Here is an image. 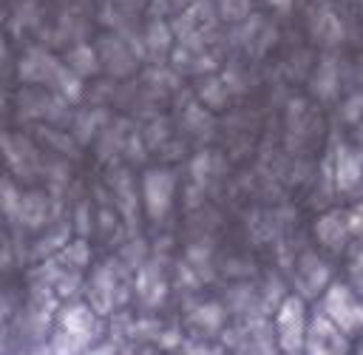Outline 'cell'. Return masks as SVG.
Listing matches in <instances>:
<instances>
[{
    "instance_id": "cell-1",
    "label": "cell",
    "mask_w": 363,
    "mask_h": 355,
    "mask_svg": "<svg viewBox=\"0 0 363 355\" xmlns=\"http://www.w3.org/2000/svg\"><path fill=\"white\" fill-rule=\"evenodd\" d=\"M174 34L167 29L165 20H154L148 29H145V45H148L151 52H167V45H171Z\"/></svg>"
},
{
    "instance_id": "cell-2",
    "label": "cell",
    "mask_w": 363,
    "mask_h": 355,
    "mask_svg": "<svg viewBox=\"0 0 363 355\" xmlns=\"http://www.w3.org/2000/svg\"><path fill=\"white\" fill-rule=\"evenodd\" d=\"M68 63H71V71H77V74H94L96 71V54L91 45H74L68 52Z\"/></svg>"
},
{
    "instance_id": "cell-3",
    "label": "cell",
    "mask_w": 363,
    "mask_h": 355,
    "mask_svg": "<svg viewBox=\"0 0 363 355\" xmlns=\"http://www.w3.org/2000/svg\"><path fill=\"white\" fill-rule=\"evenodd\" d=\"M167 191H171V182H167V176H151V182H148V202H151V210L154 213H162L165 210Z\"/></svg>"
},
{
    "instance_id": "cell-4",
    "label": "cell",
    "mask_w": 363,
    "mask_h": 355,
    "mask_svg": "<svg viewBox=\"0 0 363 355\" xmlns=\"http://www.w3.org/2000/svg\"><path fill=\"white\" fill-rule=\"evenodd\" d=\"M318 34H326L329 40H338V37L344 34V29H341V23H338V17L326 12V14L318 20Z\"/></svg>"
},
{
    "instance_id": "cell-5",
    "label": "cell",
    "mask_w": 363,
    "mask_h": 355,
    "mask_svg": "<svg viewBox=\"0 0 363 355\" xmlns=\"http://www.w3.org/2000/svg\"><path fill=\"white\" fill-rule=\"evenodd\" d=\"M270 6H276V9H281V12H287L289 6H293V0H267Z\"/></svg>"
},
{
    "instance_id": "cell-6",
    "label": "cell",
    "mask_w": 363,
    "mask_h": 355,
    "mask_svg": "<svg viewBox=\"0 0 363 355\" xmlns=\"http://www.w3.org/2000/svg\"><path fill=\"white\" fill-rule=\"evenodd\" d=\"M176 3H182V6H185V3H193V0H176Z\"/></svg>"
}]
</instances>
